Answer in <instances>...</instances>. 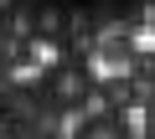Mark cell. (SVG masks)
Segmentation results:
<instances>
[{
	"label": "cell",
	"mask_w": 155,
	"mask_h": 139,
	"mask_svg": "<svg viewBox=\"0 0 155 139\" xmlns=\"http://www.w3.org/2000/svg\"><path fill=\"white\" fill-rule=\"evenodd\" d=\"M31 93H36V103L47 113H83L98 98V77L88 72L83 52H72V57H57V62L41 67L36 83H31Z\"/></svg>",
	"instance_id": "cell-1"
},
{
	"label": "cell",
	"mask_w": 155,
	"mask_h": 139,
	"mask_svg": "<svg viewBox=\"0 0 155 139\" xmlns=\"http://www.w3.org/2000/svg\"><path fill=\"white\" fill-rule=\"evenodd\" d=\"M16 16H21V0H0V26H11Z\"/></svg>",
	"instance_id": "cell-4"
},
{
	"label": "cell",
	"mask_w": 155,
	"mask_h": 139,
	"mask_svg": "<svg viewBox=\"0 0 155 139\" xmlns=\"http://www.w3.org/2000/svg\"><path fill=\"white\" fill-rule=\"evenodd\" d=\"M145 103H150V113H155V88H150V93H145Z\"/></svg>",
	"instance_id": "cell-5"
},
{
	"label": "cell",
	"mask_w": 155,
	"mask_h": 139,
	"mask_svg": "<svg viewBox=\"0 0 155 139\" xmlns=\"http://www.w3.org/2000/svg\"><path fill=\"white\" fill-rule=\"evenodd\" d=\"M72 139H134V129H129L124 113L98 108V113H83V124L72 129Z\"/></svg>",
	"instance_id": "cell-3"
},
{
	"label": "cell",
	"mask_w": 155,
	"mask_h": 139,
	"mask_svg": "<svg viewBox=\"0 0 155 139\" xmlns=\"http://www.w3.org/2000/svg\"><path fill=\"white\" fill-rule=\"evenodd\" d=\"M98 98H104V108H114V113H134V108H145V88L129 77V67L124 72H109L104 83H98Z\"/></svg>",
	"instance_id": "cell-2"
}]
</instances>
